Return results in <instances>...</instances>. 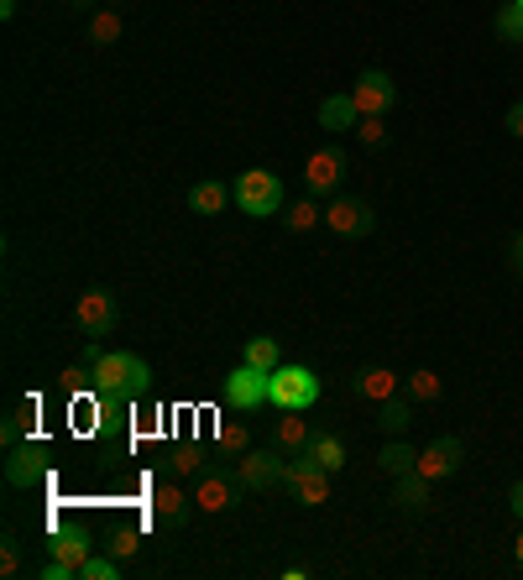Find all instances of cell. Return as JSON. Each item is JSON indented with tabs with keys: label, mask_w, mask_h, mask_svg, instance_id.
<instances>
[{
	"label": "cell",
	"mask_w": 523,
	"mask_h": 580,
	"mask_svg": "<svg viewBox=\"0 0 523 580\" xmlns=\"http://www.w3.org/2000/svg\"><path fill=\"white\" fill-rule=\"evenodd\" d=\"M89 387H95L100 403H136L152 387V371L131 351H100L89 361Z\"/></svg>",
	"instance_id": "obj_1"
},
{
	"label": "cell",
	"mask_w": 523,
	"mask_h": 580,
	"mask_svg": "<svg viewBox=\"0 0 523 580\" xmlns=\"http://www.w3.org/2000/svg\"><path fill=\"white\" fill-rule=\"evenodd\" d=\"M267 403L283 408V413H304L320 403V377H314L309 366H278L267 382Z\"/></svg>",
	"instance_id": "obj_2"
},
{
	"label": "cell",
	"mask_w": 523,
	"mask_h": 580,
	"mask_svg": "<svg viewBox=\"0 0 523 580\" xmlns=\"http://www.w3.org/2000/svg\"><path fill=\"white\" fill-rule=\"evenodd\" d=\"M236 204L246 215H278L283 210V183H278V173L272 168H246L241 178H236Z\"/></svg>",
	"instance_id": "obj_3"
},
{
	"label": "cell",
	"mask_w": 523,
	"mask_h": 580,
	"mask_svg": "<svg viewBox=\"0 0 523 580\" xmlns=\"http://www.w3.org/2000/svg\"><path fill=\"white\" fill-rule=\"evenodd\" d=\"M74 324L89 335V340H100L116 330V293H105V288H84L79 293V304H74Z\"/></svg>",
	"instance_id": "obj_4"
},
{
	"label": "cell",
	"mask_w": 523,
	"mask_h": 580,
	"mask_svg": "<svg viewBox=\"0 0 523 580\" xmlns=\"http://www.w3.org/2000/svg\"><path fill=\"white\" fill-rule=\"evenodd\" d=\"M42 476H48V445H42V439H27V445H16L6 455V481L16 486V492L42 486Z\"/></svg>",
	"instance_id": "obj_5"
},
{
	"label": "cell",
	"mask_w": 523,
	"mask_h": 580,
	"mask_svg": "<svg viewBox=\"0 0 523 580\" xmlns=\"http://www.w3.org/2000/svg\"><path fill=\"white\" fill-rule=\"evenodd\" d=\"M283 481L299 492V502L304 507H325L330 502V471L325 466H314V460L304 455V460H293V466L283 471Z\"/></svg>",
	"instance_id": "obj_6"
},
{
	"label": "cell",
	"mask_w": 523,
	"mask_h": 580,
	"mask_svg": "<svg viewBox=\"0 0 523 580\" xmlns=\"http://www.w3.org/2000/svg\"><path fill=\"white\" fill-rule=\"evenodd\" d=\"M461 455H466V445H461V439H456V434H440L435 445H424V450H419L414 471H419V476H429V481L456 476V471H461Z\"/></svg>",
	"instance_id": "obj_7"
},
{
	"label": "cell",
	"mask_w": 523,
	"mask_h": 580,
	"mask_svg": "<svg viewBox=\"0 0 523 580\" xmlns=\"http://www.w3.org/2000/svg\"><path fill=\"white\" fill-rule=\"evenodd\" d=\"M325 225L335 236H372L377 215H372L367 199H335V204H325Z\"/></svg>",
	"instance_id": "obj_8"
},
{
	"label": "cell",
	"mask_w": 523,
	"mask_h": 580,
	"mask_svg": "<svg viewBox=\"0 0 523 580\" xmlns=\"http://www.w3.org/2000/svg\"><path fill=\"white\" fill-rule=\"evenodd\" d=\"M267 382H272V371H257V366H236L231 377H225V403L231 408H257L267 403Z\"/></svg>",
	"instance_id": "obj_9"
},
{
	"label": "cell",
	"mask_w": 523,
	"mask_h": 580,
	"mask_svg": "<svg viewBox=\"0 0 523 580\" xmlns=\"http://www.w3.org/2000/svg\"><path fill=\"white\" fill-rule=\"evenodd\" d=\"M283 471H288V466H283V455H262V450H252V455H241V460H236V471H231V476H236L241 486H252V492H267L272 481H283Z\"/></svg>",
	"instance_id": "obj_10"
},
{
	"label": "cell",
	"mask_w": 523,
	"mask_h": 580,
	"mask_svg": "<svg viewBox=\"0 0 523 580\" xmlns=\"http://www.w3.org/2000/svg\"><path fill=\"white\" fill-rule=\"evenodd\" d=\"M393 95H398V89H393V79L382 74V68H367V74L356 79V89H351V100H356L361 115H382L393 105Z\"/></svg>",
	"instance_id": "obj_11"
},
{
	"label": "cell",
	"mask_w": 523,
	"mask_h": 580,
	"mask_svg": "<svg viewBox=\"0 0 523 580\" xmlns=\"http://www.w3.org/2000/svg\"><path fill=\"white\" fill-rule=\"evenodd\" d=\"M236 497V476H220V471H204L199 486H194V507L199 513H225Z\"/></svg>",
	"instance_id": "obj_12"
},
{
	"label": "cell",
	"mask_w": 523,
	"mask_h": 580,
	"mask_svg": "<svg viewBox=\"0 0 523 580\" xmlns=\"http://www.w3.org/2000/svg\"><path fill=\"white\" fill-rule=\"evenodd\" d=\"M48 554H53V560H63V565H74V570H84V560L95 554V544H89L84 528H63V533H53Z\"/></svg>",
	"instance_id": "obj_13"
},
{
	"label": "cell",
	"mask_w": 523,
	"mask_h": 580,
	"mask_svg": "<svg viewBox=\"0 0 523 580\" xmlns=\"http://www.w3.org/2000/svg\"><path fill=\"white\" fill-rule=\"evenodd\" d=\"M340 168H346V157H340L335 147L314 152V157L304 162V178H309V189H335V183H340Z\"/></svg>",
	"instance_id": "obj_14"
},
{
	"label": "cell",
	"mask_w": 523,
	"mask_h": 580,
	"mask_svg": "<svg viewBox=\"0 0 523 580\" xmlns=\"http://www.w3.org/2000/svg\"><path fill=\"white\" fill-rule=\"evenodd\" d=\"M356 392H361L367 403H377V408H382L388 398H398V377H393L388 366H367V371L356 377Z\"/></svg>",
	"instance_id": "obj_15"
},
{
	"label": "cell",
	"mask_w": 523,
	"mask_h": 580,
	"mask_svg": "<svg viewBox=\"0 0 523 580\" xmlns=\"http://www.w3.org/2000/svg\"><path fill=\"white\" fill-rule=\"evenodd\" d=\"M356 121H361V110H356L351 95H325L320 100V126L325 131H356Z\"/></svg>",
	"instance_id": "obj_16"
},
{
	"label": "cell",
	"mask_w": 523,
	"mask_h": 580,
	"mask_svg": "<svg viewBox=\"0 0 523 580\" xmlns=\"http://www.w3.org/2000/svg\"><path fill=\"white\" fill-rule=\"evenodd\" d=\"M189 507H194V497H184L173 481H157V492H152V513L163 518V523H184V518H189Z\"/></svg>",
	"instance_id": "obj_17"
},
{
	"label": "cell",
	"mask_w": 523,
	"mask_h": 580,
	"mask_svg": "<svg viewBox=\"0 0 523 580\" xmlns=\"http://www.w3.org/2000/svg\"><path fill=\"white\" fill-rule=\"evenodd\" d=\"M393 502L403 507V513H424V507H429V476L403 471V476H398V486H393Z\"/></svg>",
	"instance_id": "obj_18"
},
{
	"label": "cell",
	"mask_w": 523,
	"mask_h": 580,
	"mask_svg": "<svg viewBox=\"0 0 523 580\" xmlns=\"http://www.w3.org/2000/svg\"><path fill=\"white\" fill-rule=\"evenodd\" d=\"M231 199H236V189H225V183L204 178V183H194V189H189V210H199V215H220Z\"/></svg>",
	"instance_id": "obj_19"
},
{
	"label": "cell",
	"mask_w": 523,
	"mask_h": 580,
	"mask_svg": "<svg viewBox=\"0 0 523 580\" xmlns=\"http://www.w3.org/2000/svg\"><path fill=\"white\" fill-rule=\"evenodd\" d=\"M304 455L314 460V466H325V471L335 476L340 466H346V439H340V434H314Z\"/></svg>",
	"instance_id": "obj_20"
},
{
	"label": "cell",
	"mask_w": 523,
	"mask_h": 580,
	"mask_svg": "<svg viewBox=\"0 0 523 580\" xmlns=\"http://www.w3.org/2000/svg\"><path fill=\"white\" fill-rule=\"evenodd\" d=\"M241 361L257 366V371H278V366H283L278 340H272V335H252V340H246V351H241Z\"/></svg>",
	"instance_id": "obj_21"
},
{
	"label": "cell",
	"mask_w": 523,
	"mask_h": 580,
	"mask_svg": "<svg viewBox=\"0 0 523 580\" xmlns=\"http://www.w3.org/2000/svg\"><path fill=\"white\" fill-rule=\"evenodd\" d=\"M278 450L283 455H304L309 450V424L304 419H278Z\"/></svg>",
	"instance_id": "obj_22"
},
{
	"label": "cell",
	"mask_w": 523,
	"mask_h": 580,
	"mask_svg": "<svg viewBox=\"0 0 523 580\" xmlns=\"http://www.w3.org/2000/svg\"><path fill=\"white\" fill-rule=\"evenodd\" d=\"M121 37V11H100L95 21H89V42H95V48H110V42H116Z\"/></svg>",
	"instance_id": "obj_23"
},
{
	"label": "cell",
	"mask_w": 523,
	"mask_h": 580,
	"mask_svg": "<svg viewBox=\"0 0 523 580\" xmlns=\"http://www.w3.org/2000/svg\"><path fill=\"white\" fill-rule=\"evenodd\" d=\"M320 220H325V210H320V204H314V199H299V204H288V230H299V236H304V230H314Z\"/></svg>",
	"instance_id": "obj_24"
},
{
	"label": "cell",
	"mask_w": 523,
	"mask_h": 580,
	"mask_svg": "<svg viewBox=\"0 0 523 580\" xmlns=\"http://www.w3.org/2000/svg\"><path fill=\"white\" fill-rule=\"evenodd\" d=\"M408 398H414V403H435L440 398V377H435V371H414V377H408Z\"/></svg>",
	"instance_id": "obj_25"
},
{
	"label": "cell",
	"mask_w": 523,
	"mask_h": 580,
	"mask_svg": "<svg viewBox=\"0 0 523 580\" xmlns=\"http://www.w3.org/2000/svg\"><path fill=\"white\" fill-rule=\"evenodd\" d=\"M377 460H382V471H388V476H403V471H414V460H419V455L408 450V445H382Z\"/></svg>",
	"instance_id": "obj_26"
},
{
	"label": "cell",
	"mask_w": 523,
	"mask_h": 580,
	"mask_svg": "<svg viewBox=\"0 0 523 580\" xmlns=\"http://www.w3.org/2000/svg\"><path fill=\"white\" fill-rule=\"evenodd\" d=\"M121 575V560L110 554V560H100V554H89L84 560V570H79V580H116Z\"/></svg>",
	"instance_id": "obj_27"
},
{
	"label": "cell",
	"mask_w": 523,
	"mask_h": 580,
	"mask_svg": "<svg viewBox=\"0 0 523 580\" xmlns=\"http://www.w3.org/2000/svg\"><path fill=\"white\" fill-rule=\"evenodd\" d=\"M377 424L388 429V434H403V429H408V403L388 398V403H382V419H377Z\"/></svg>",
	"instance_id": "obj_28"
},
{
	"label": "cell",
	"mask_w": 523,
	"mask_h": 580,
	"mask_svg": "<svg viewBox=\"0 0 523 580\" xmlns=\"http://www.w3.org/2000/svg\"><path fill=\"white\" fill-rule=\"evenodd\" d=\"M356 136H361L367 147H382V142H388V126H382V115H361V121H356Z\"/></svg>",
	"instance_id": "obj_29"
},
{
	"label": "cell",
	"mask_w": 523,
	"mask_h": 580,
	"mask_svg": "<svg viewBox=\"0 0 523 580\" xmlns=\"http://www.w3.org/2000/svg\"><path fill=\"white\" fill-rule=\"evenodd\" d=\"M136 549H142V533H136V528H116V533H110V554H116V560H126V554H136Z\"/></svg>",
	"instance_id": "obj_30"
},
{
	"label": "cell",
	"mask_w": 523,
	"mask_h": 580,
	"mask_svg": "<svg viewBox=\"0 0 523 580\" xmlns=\"http://www.w3.org/2000/svg\"><path fill=\"white\" fill-rule=\"evenodd\" d=\"M497 32H503V37H523V11L513 6V0L497 11Z\"/></svg>",
	"instance_id": "obj_31"
},
{
	"label": "cell",
	"mask_w": 523,
	"mask_h": 580,
	"mask_svg": "<svg viewBox=\"0 0 523 580\" xmlns=\"http://www.w3.org/2000/svg\"><path fill=\"white\" fill-rule=\"evenodd\" d=\"M215 439H220V450H246V429H241V424H231V419H225V424L215 429Z\"/></svg>",
	"instance_id": "obj_32"
},
{
	"label": "cell",
	"mask_w": 523,
	"mask_h": 580,
	"mask_svg": "<svg viewBox=\"0 0 523 580\" xmlns=\"http://www.w3.org/2000/svg\"><path fill=\"white\" fill-rule=\"evenodd\" d=\"M0 575H6V580H11V575H21V549H16L11 539L0 544Z\"/></svg>",
	"instance_id": "obj_33"
},
{
	"label": "cell",
	"mask_w": 523,
	"mask_h": 580,
	"mask_svg": "<svg viewBox=\"0 0 523 580\" xmlns=\"http://www.w3.org/2000/svg\"><path fill=\"white\" fill-rule=\"evenodd\" d=\"M21 424H27V419H6V424H0V439H6V450L21 445Z\"/></svg>",
	"instance_id": "obj_34"
},
{
	"label": "cell",
	"mask_w": 523,
	"mask_h": 580,
	"mask_svg": "<svg viewBox=\"0 0 523 580\" xmlns=\"http://www.w3.org/2000/svg\"><path fill=\"white\" fill-rule=\"evenodd\" d=\"M173 466H178V471H194V466H199V450H178Z\"/></svg>",
	"instance_id": "obj_35"
},
{
	"label": "cell",
	"mask_w": 523,
	"mask_h": 580,
	"mask_svg": "<svg viewBox=\"0 0 523 580\" xmlns=\"http://www.w3.org/2000/svg\"><path fill=\"white\" fill-rule=\"evenodd\" d=\"M508 131H513L518 142H523V105H513V110H508Z\"/></svg>",
	"instance_id": "obj_36"
},
{
	"label": "cell",
	"mask_w": 523,
	"mask_h": 580,
	"mask_svg": "<svg viewBox=\"0 0 523 580\" xmlns=\"http://www.w3.org/2000/svg\"><path fill=\"white\" fill-rule=\"evenodd\" d=\"M84 377H89V371H63V387H68V392H79Z\"/></svg>",
	"instance_id": "obj_37"
},
{
	"label": "cell",
	"mask_w": 523,
	"mask_h": 580,
	"mask_svg": "<svg viewBox=\"0 0 523 580\" xmlns=\"http://www.w3.org/2000/svg\"><path fill=\"white\" fill-rule=\"evenodd\" d=\"M508 507H513V513L523 518V481H513V492H508Z\"/></svg>",
	"instance_id": "obj_38"
},
{
	"label": "cell",
	"mask_w": 523,
	"mask_h": 580,
	"mask_svg": "<svg viewBox=\"0 0 523 580\" xmlns=\"http://www.w3.org/2000/svg\"><path fill=\"white\" fill-rule=\"evenodd\" d=\"M513 267H518V272H523V236H518V241H513Z\"/></svg>",
	"instance_id": "obj_39"
},
{
	"label": "cell",
	"mask_w": 523,
	"mask_h": 580,
	"mask_svg": "<svg viewBox=\"0 0 523 580\" xmlns=\"http://www.w3.org/2000/svg\"><path fill=\"white\" fill-rule=\"evenodd\" d=\"M518 570H523V533H518Z\"/></svg>",
	"instance_id": "obj_40"
},
{
	"label": "cell",
	"mask_w": 523,
	"mask_h": 580,
	"mask_svg": "<svg viewBox=\"0 0 523 580\" xmlns=\"http://www.w3.org/2000/svg\"><path fill=\"white\" fill-rule=\"evenodd\" d=\"M105 6H110V11H121V0H105Z\"/></svg>",
	"instance_id": "obj_41"
},
{
	"label": "cell",
	"mask_w": 523,
	"mask_h": 580,
	"mask_svg": "<svg viewBox=\"0 0 523 580\" xmlns=\"http://www.w3.org/2000/svg\"><path fill=\"white\" fill-rule=\"evenodd\" d=\"M513 6H518V11H523V0H513Z\"/></svg>",
	"instance_id": "obj_42"
}]
</instances>
